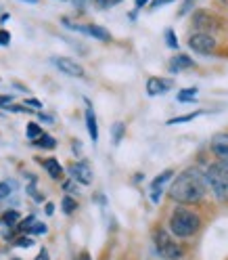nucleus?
Returning <instances> with one entry per match:
<instances>
[{
    "label": "nucleus",
    "instance_id": "b1692460",
    "mask_svg": "<svg viewBox=\"0 0 228 260\" xmlns=\"http://www.w3.org/2000/svg\"><path fill=\"white\" fill-rule=\"evenodd\" d=\"M166 44L170 46V48H178V38H176V31L170 27V29H166Z\"/></svg>",
    "mask_w": 228,
    "mask_h": 260
},
{
    "label": "nucleus",
    "instance_id": "c9c22d12",
    "mask_svg": "<svg viewBox=\"0 0 228 260\" xmlns=\"http://www.w3.org/2000/svg\"><path fill=\"white\" fill-rule=\"evenodd\" d=\"M75 260H92V258H90V254H88V252H82V254H80Z\"/></svg>",
    "mask_w": 228,
    "mask_h": 260
},
{
    "label": "nucleus",
    "instance_id": "4be33fe9",
    "mask_svg": "<svg viewBox=\"0 0 228 260\" xmlns=\"http://www.w3.org/2000/svg\"><path fill=\"white\" fill-rule=\"evenodd\" d=\"M90 3L99 9V11H107V9H111V7H116V5H120L122 0H90Z\"/></svg>",
    "mask_w": 228,
    "mask_h": 260
},
{
    "label": "nucleus",
    "instance_id": "412c9836",
    "mask_svg": "<svg viewBox=\"0 0 228 260\" xmlns=\"http://www.w3.org/2000/svg\"><path fill=\"white\" fill-rule=\"evenodd\" d=\"M195 94H197V88H182L180 92H178V101L180 103H188L195 99Z\"/></svg>",
    "mask_w": 228,
    "mask_h": 260
},
{
    "label": "nucleus",
    "instance_id": "ea45409f",
    "mask_svg": "<svg viewBox=\"0 0 228 260\" xmlns=\"http://www.w3.org/2000/svg\"><path fill=\"white\" fill-rule=\"evenodd\" d=\"M13 260H19V258H13Z\"/></svg>",
    "mask_w": 228,
    "mask_h": 260
},
{
    "label": "nucleus",
    "instance_id": "e433bc0d",
    "mask_svg": "<svg viewBox=\"0 0 228 260\" xmlns=\"http://www.w3.org/2000/svg\"><path fill=\"white\" fill-rule=\"evenodd\" d=\"M53 212H55V206H53V204H46V214H48V216H51Z\"/></svg>",
    "mask_w": 228,
    "mask_h": 260
},
{
    "label": "nucleus",
    "instance_id": "a211bd4d",
    "mask_svg": "<svg viewBox=\"0 0 228 260\" xmlns=\"http://www.w3.org/2000/svg\"><path fill=\"white\" fill-rule=\"evenodd\" d=\"M124 133H126V126H124V122H116V124H113V128H111V135H113V145H120V141H122Z\"/></svg>",
    "mask_w": 228,
    "mask_h": 260
},
{
    "label": "nucleus",
    "instance_id": "6e6552de",
    "mask_svg": "<svg viewBox=\"0 0 228 260\" xmlns=\"http://www.w3.org/2000/svg\"><path fill=\"white\" fill-rule=\"evenodd\" d=\"M69 174H71V181H78L82 185H92L94 181V172H92V166L88 164V161H75V164H71L69 168Z\"/></svg>",
    "mask_w": 228,
    "mask_h": 260
},
{
    "label": "nucleus",
    "instance_id": "20e7f679",
    "mask_svg": "<svg viewBox=\"0 0 228 260\" xmlns=\"http://www.w3.org/2000/svg\"><path fill=\"white\" fill-rule=\"evenodd\" d=\"M155 250L164 260H180L184 256L182 246L166 229H157L155 231Z\"/></svg>",
    "mask_w": 228,
    "mask_h": 260
},
{
    "label": "nucleus",
    "instance_id": "72a5a7b5",
    "mask_svg": "<svg viewBox=\"0 0 228 260\" xmlns=\"http://www.w3.org/2000/svg\"><path fill=\"white\" fill-rule=\"evenodd\" d=\"M73 5H75V9L84 11V7H86V0H73Z\"/></svg>",
    "mask_w": 228,
    "mask_h": 260
},
{
    "label": "nucleus",
    "instance_id": "1a4fd4ad",
    "mask_svg": "<svg viewBox=\"0 0 228 260\" xmlns=\"http://www.w3.org/2000/svg\"><path fill=\"white\" fill-rule=\"evenodd\" d=\"M211 151L220 159L222 166H228V133H218L211 137Z\"/></svg>",
    "mask_w": 228,
    "mask_h": 260
},
{
    "label": "nucleus",
    "instance_id": "6ab92c4d",
    "mask_svg": "<svg viewBox=\"0 0 228 260\" xmlns=\"http://www.w3.org/2000/svg\"><path fill=\"white\" fill-rule=\"evenodd\" d=\"M61 206H63V212H65V214H73L75 210H78V202H75L73 198H69V195H65L63 202H61Z\"/></svg>",
    "mask_w": 228,
    "mask_h": 260
},
{
    "label": "nucleus",
    "instance_id": "9d476101",
    "mask_svg": "<svg viewBox=\"0 0 228 260\" xmlns=\"http://www.w3.org/2000/svg\"><path fill=\"white\" fill-rule=\"evenodd\" d=\"M174 86L172 80H164V78H149L146 80V92L151 96H157V94H166L170 88Z\"/></svg>",
    "mask_w": 228,
    "mask_h": 260
},
{
    "label": "nucleus",
    "instance_id": "f704fd0d",
    "mask_svg": "<svg viewBox=\"0 0 228 260\" xmlns=\"http://www.w3.org/2000/svg\"><path fill=\"white\" fill-rule=\"evenodd\" d=\"M134 5H136V9H144L149 5V0H134Z\"/></svg>",
    "mask_w": 228,
    "mask_h": 260
},
{
    "label": "nucleus",
    "instance_id": "ddd939ff",
    "mask_svg": "<svg viewBox=\"0 0 228 260\" xmlns=\"http://www.w3.org/2000/svg\"><path fill=\"white\" fill-rule=\"evenodd\" d=\"M86 126H88V135H90V139H92V143H96L99 141V124H96V116H94V109H92V105L86 101Z\"/></svg>",
    "mask_w": 228,
    "mask_h": 260
},
{
    "label": "nucleus",
    "instance_id": "f3484780",
    "mask_svg": "<svg viewBox=\"0 0 228 260\" xmlns=\"http://www.w3.org/2000/svg\"><path fill=\"white\" fill-rule=\"evenodd\" d=\"M205 111H193V113H186V116H180V118H172L170 122H168V126H174V124H182V122H191V120H195V118H199V116H203Z\"/></svg>",
    "mask_w": 228,
    "mask_h": 260
},
{
    "label": "nucleus",
    "instance_id": "f03ea898",
    "mask_svg": "<svg viewBox=\"0 0 228 260\" xmlns=\"http://www.w3.org/2000/svg\"><path fill=\"white\" fill-rule=\"evenodd\" d=\"M170 231L176 235V237H193L195 233H197L201 229V216L197 212H193V210H186V208H176L172 216H170Z\"/></svg>",
    "mask_w": 228,
    "mask_h": 260
},
{
    "label": "nucleus",
    "instance_id": "c85d7f7f",
    "mask_svg": "<svg viewBox=\"0 0 228 260\" xmlns=\"http://www.w3.org/2000/svg\"><path fill=\"white\" fill-rule=\"evenodd\" d=\"M11 44V34L7 29H0V46H9Z\"/></svg>",
    "mask_w": 228,
    "mask_h": 260
},
{
    "label": "nucleus",
    "instance_id": "7c9ffc66",
    "mask_svg": "<svg viewBox=\"0 0 228 260\" xmlns=\"http://www.w3.org/2000/svg\"><path fill=\"white\" fill-rule=\"evenodd\" d=\"M193 5H195V0H184V5H182V9H180V15H186Z\"/></svg>",
    "mask_w": 228,
    "mask_h": 260
},
{
    "label": "nucleus",
    "instance_id": "dca6fc26",
    "mask_svg": "<svg viewBox=\"0 0 228 260\" xmlns=\"http://www.w3.org/2000/svg\"><path fill=\"white\" fill-rule=\"evenodd\" d=\"M34 145H38V147H42V149H55L57 147V141L51 135H42V137H38L34 141Z\"/></svg>",
    "mask_w": 228,
    "mask_h": 260
},
{
    "label": "nucleus",
    "instance_id": "5701e85b",
    "mask_svg": "<svg viewBox=\"0 0 228 260\" xmlns=\"http://www.w3.org/2000/svg\"><path fill=\"white\" fill-rule=\"evenodd\" d=\"M3 222L7 226H15V224L19 222V212H17V210H9V212L3 216Z\"/></svg>",
    "mask_w": 228,
    "mask_h": 260
},
{
    "label": "nucleus",
    "instance_id": "aec40b11",
    "mask_svg": "<svg viewBox=\"0 0 228 260\" xmlns=\"http://www.w3.org/2000/svg\"><path fill=\"white\" fill-rule=\"evenodd\" d=\"M25 135H27V139L36 141V139H38V137H42L44 133H42V128H40L36 122H29V124H27V128H25Z\"/></svg>",
    "mask_w": 228,
    "mask_h": 260
},
{
    "label": "nucleus",
    "instance_id": "0eeeda50",
    "mask_svg": "<svg viewBox=\"0 0 228 260\" xmlns=\"http://www.w3.org/2000/svg\"><path fill=\"white\" fill-rule=\"evenodd\" d=\"M53 63H55V68H57L61 74H65V76H71V78H84V76H86L84 68H82V65H80L78 61H73V59H67V57H53Z\"/></svg>",
    "mask_w": 228,
    "mask_h": 260
},
{
    "label": "nucleus",
    "instance_id": "2eb2a0df",
    "mask_svg": "<svg viewBox=\"0 0 228 260\" xmlns=\"http://www.w3.org/2000/svg\"><path fill=\"white\" fill-rule=\"evenodd\" d=\"M193 21H195V27H197L199 31H203V29H209V25L214 23V19L209 17V13H203V11L195 15V19H193Z\"/></svg>",
    "mask_w": 228,
    "mask_h": 260
},
{
    "label": "nucleus",
    "instance_id": "423d86ee",
    "mask_svg": "<svg viewBox=\"0 0 228 260\" xmlns=\"http://www.w3.org/2000/svg\"><path fill=\"white\" fill-rule=\"evenodd\" d=\"M216 38L209 36L207 31H197V34H193L188 38V46L193 48L195 53H201V55H209L216 51Z\"/></svg>",
    "mask_w": 228,
    "mask_h": 260
},
{
    "label": "nucleus",
    "instance_id": "2f4dec72",
    "mask_svg": "<svg viewBox=\"0 0 228 260\" xmlns=\"http://www.w3.org/2000/svg\"><path fill=\"white\" fill-rule=\"evenodd\" d=\"M25 107H36V109H40L42 103H40L38 99H27V101H25Z\"/></svg>",
    "mask_w": 228,
    "mask_h": 260
},
{
    "label": "nucleus",
    "instance_id": "9b49d317",
    "mask_svg": "<svg viewBox=\"0 0 228 260\" xmlns=\"http://www.w3.org/2000/svg\"><path fill=\"white\" fill-rule=\"evenodd\" d=\"M174 176V170H164L161 172L155 181L151 183V200H153V204H157L159 200H161V193H164V185L170 181V178Z\"/></svg>",
    "mask_w": 228,
    "mask_h": 260
},
{
    "label": "nucleus",
    "instance_id": "7ed1b4c3",
    "mask_svg": "<svg viewBox=\"0 0 228 260\" xmlns=\"http://www.w3.org/2000/svg\"><path fill=\"white\" fill-rule=\"evenodd\" d=\"M205 185L211 187V191H214V195L220 202L228 204V166L222 164L209 166L205 172Z\"/></svg>",
    "mask_w": 228,
    "mask_h": 260
},
{
    "label": "nucleus",
    "instance_id": "4c0bfd02",
    "mask_svg": "<svg viewBox=\"0 0 228 260\" xmlns=\"http://www.w3.org/2000/svg\"><path fill=\"white\" fill-rule=\"evenodd\" d=\"M38 118H40L42 122H53V118H51V116H44V113H38Z\"/></svg>",
    "mask_w": 228,
    "mask_h": 260
},
{
    "label": "nucleus",
    "instance_id": "c756f323",
    "mask_svg": "<svg viewBox=\"0 0 228 260\" xmlns=\"http://www.w3.org/2000/svg\"><path fill=\"white\" fill-rule=\"evenodd\" d=\"M170 3H174V0H151V9H159V7L170 5Z\"/></svg>",
    "mask_w": 228,
    "mask_h": 260
},
{
    "label": "nucleus",
    "instance_id": "473e14b6",
    "mask_svg": "<svg viewBox=\"0 0 228 260\" xmlns=\"http://www.w3.org/2000/svg\"><path fill=\"white\" fill-rule=\"evenodd\" d=\"M34 260H51V258H48V252H46V250L42 248V250H40V254H38V256H36Z\"/></svg>",
    "mask_w": 228,
    "mask_h": 260
},
{
    "label": "nucleus",
    "instance_id": "4468645a",
    "mask_svg": "<svg viewBox=\"0 0 228 260\" xmlns=\"http://www.w3.org/2000/svg\"><path fill=\"white\" fill-rule=\"evenodd\" d=\"M195 65V61L188 57V55H176L174 59H172V63H170V72H180V70H188V68H193Z\"/></svg>",
    "mask_w": 228,
    "mask_h": 260
},
{
    "label": "nucleus",
    "instance_id": "bb28decb",
    "mask_svg": "<svg viewBox=\"0 0 228 260\" xmlns=\"http://www.w3.org/2000/svg\"><path fill=\"white\" fill-rule=\"evenodd\" d=\"M15 246H17V248H31V246H34V239H31V237H17V239H15Z\"/></svg>",
    "mask_w": 228,
    "mask_h": 260
},
{
    "label": "nucleus",
    "instance_id": "58836bf2",
    "mask_svg": "<svg viewBox=\"0 0 228 260\" xmlns=\"http://www.w3.org/2000/svg\"><path fill=\"white\" fill-rule=\"evenodd\" d=\"M23 3H29V5H38V0H23Z\"/></svg>",
    "mask_w": 228,
    "mask_h": 260
},
{
    "label": "nucleus",
    "instance_id": "f257e3e1",
    "mask_svg": "<svg viewBox=\"0 0 228 260\" xmlns=\"http://www.w3.org/2000/svg\"><path fill=\"white\" fill-rule=\"evenodd\" d=\"M205 176L197 168H188L176 176L170 187V198L178 204H199L205 198Z\"/></svg>",
    "mask_w": 228,
    "mask_h": 260
},
{
    "label": "nucleus",
    "instance_id": "39448f33",
    "mask_svg": "<svg viewBox=\"0 0 228 260\" xmlns=\"http://www.w3.org/2000/svg\"><path fill=\"white\" fill-rule=\"evenodd\" d=\"M65 27H69L73 31H80L84 36H92L96 40H103V42H109L111 40V34L103 27V25H96V23H88V25H82V23H71L69 19H63Z\"/></svg>",
    "mask_w": 228,
    "mask_h": 260
},
{
    "label": "nucleus",
    "instance_id": "cd10ccee",
    "mask_svg": "<svg viewBox=\"0 0 228 260\" xmlns=\"http://www.w3.org/2000/svg\"><path fill=\"white\" fill-rule=\"evenodd\" d=\"M46 231H48V229H46V224H44V222H38V220H36L34 224H31V229H29L27 233H36V235H44Z\"/></svg>",
    "mask_w": 228,
    "mask_h": 260
},
{
    "label": "nucleus",
    "instance_id": "393cba45",
    "mask_svg": "<svg viewBox=\"0 0 228 260\" xmlns=\"http://www.w3.org/2000/svg\"><path fill=\"white\" fill-rule=\"evenodd\" d=\"M34 222H36V218H34V216H27L25 220H19V222H17V229H19L21 233H23V231H29V229H31V224H34Z\"/></svg>",
    "mask_w": 228,
    "mask_h": 260
},
{
    "label": "nucleus",
    "instance_id": "a878e982",
    "mask_svg": "<svg viewBox=\"0 0 228 260\" xmlns=\"http://www.w3.org/2000/svg\"><path fill=\"white\" fill-rule=\"evenodd\" d=\"M13 193V183H0V200H5V198H9V195Z\"/></svg>",
    "mask_w": 228,
    "mask_h": 260
},
{
    "label": "nucleus",
    "instance_id": "f8f14e48",
    "mask_svg": "<svg viewBox=\"0 0 228 260\" xmlns=\"http://www.w3.org/2000/svg\"><path fill=\"white\" fill-rule=\"evenodd\" d=\"M40 164L44 166V170L48 172V176L55 178V181H61V178H63V166L59 164V159L44 157V159H40Z\"/></svg>",
    "mask_w": 228,
    "mask_h": 260
}]
</instances>
